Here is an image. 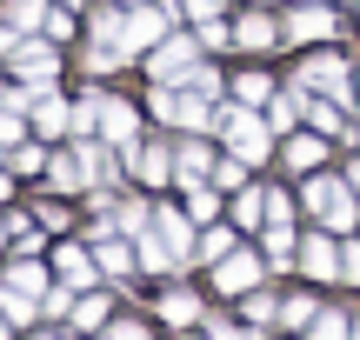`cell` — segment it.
<instances>
[{
  "label": "cell",
  "instance_id": "6da1fadb",
  "mask_svg": "<svg viewBox=\"0 0 360 340\" xmlns=\"http://www.w3.org/2000/svg\"><path fill=\"white\" fill-rule=\"evenodd\" d=\"M154 114L160 120H180V127H207V120H214V87L187 80L180 93H154Z\"/></svg>",
  "mask_w": 360,
  "mask_h": 340
},
{
  "label": "cell",
  "instance_id": "7a4b0ae2",
  "mask_svg": "<svg viewBox=\"0 0 360 340\" xmlns=\"http://www.w3.org/2000/svg\"><path fill=\"white\" fill-rule=\"evenodd\" d=\"M307 214H321L327 227H347L354 221V200H347V187H340V181H314L307 187Z\"/></svg>",
  "mask_w": 360,
  "mask_h": 340
},
{
  "label": "cell",
  "instance_id": "3957f363",
  "mask_svg": "<svg viewBox=\"0 0 360 340\" xmlns=\"http://www.w3.org/2000/svg\"><path fill=\"white\" fill-rule=\"evenodd\" d=\"M220 127H227V140H233V154H240V160H260V154H267V127H260L254 114H220Z\"/></svg>",
  "mask_w": 360,
  "mask_h": 340
},
{
  "label": "cell",
  "instance_id": "277c9868",
  "mask_svg": "<svg viewBox=\"0 0 360 340\" xmlns=\"http://www.w3.org/2000/svg\"><path fill=\"white\" fill-rule=\"evenodd\" d=\"M160 27H167V13H160V7H141L134 20H120V53L154 47V40H160Z\"/></svg>",
  "mask_w": 360,
  "mask_h": 340
},
{
  "label": "cell",
  "instance_id": "5b68a950",
  "mask_svg": "<svg viewBox=\"0 0 360 340\" xmlns=\"http://www.w3.org/2000/svg\"><path fill=\"white\" fill-rule=\"evenodd\" d=\"M300 267H307V280H334L340 274V247L327 234H314L307 247H300Z\"/></svg>",
  "mask_w": 360,
  "mask_h": 340
},
{
  "label": "cell",
  "instance_id": "8992f818",
  "mask_svg": "<svg viewBox=\"0 0 360 340\" xmlns=\"http://www.w3.org/2000/svg\"><path fill=\"white\" fill-rule=\"evenodd\" d=\"M287 40H334V13H327V7H307V0H300V13L287 20Z\"/></svg>",
  "mask_w": 360,
  "mask_h": 340
},
{
  "label": "cell",
  "instance_id": "52a82bcc",
  "mask_svg": "<svg viewBox=\"0 0 360 340\" xmlns=\"http://www.w3.org/2000/svg\"><path fill=\"white\" fill-rule=\"evenodd\" d=\"M193 74V40H167V47H154V80H180Z\"/></svg>",
  "mask_w": 360,
  "mask_h": 340
},
{
  "label": "cell",
  "instance_id": "ba28073f",
  "mask_svg": "<svg viewBox=\"0 0 360 340\" xmlns=\"http://www.w3.org/2000/svg\"><path fill=\"white\" fill-rule=\"evenodd\" d=\"M154 234L167 240V254L180 261V254H193V234H187V221H180L174 207H154Z\"/></svg>",
  "mask_w": 360,
  "mask_h": 340
},
{
  "label": "cell",
  "instance_id": "9c48e42d",
  "mask_svg": "<svg viewBox=\"0 0 360 340\" xmlns=\"http://www.w3.org/2000/svg\"><path fill=\"white\" fill-rule=\"evenodd\" d=\"M307 87H327L334 100H347V67L334 53H321V60H307Z\"/></svg>",
  "mask_w": 360,
  "mask_h": 340
},
{
  "label": "cell",
  "instance_id": "30bf717a",
  "mask_svg": "<svg viewBox=\"0 0 360 340\" xmlns=\"http://www.w3.org/2000/svg\"><path fill=\"white\" fill-rule=\"evenodd\" d=\"M13 67H20L27 80H53V67H60V53H53V47H34V40H27V47H13Z\"/></svg>",
  "mask_w": 360,
  "mask_h": 340
},
{
  "label": "cell",
  "instance_id": "8fae6325",
  "mask_svg": "<svg viewBox=\"0 0 360 340\" xmlns=\"http://www.w3.org/2000/svg\"><path fill=\"white\" fill-rule=\"evenodd\" d=\"M233 47H281V34H274L267 13H247V20L233 27Z\"/></svg>",
  "mask_w": 360,
  "mask_h": 340
},
{
  "label": "cell",
  "instance_id": "7c38bea8",
  "mask_svg": "<svg viewBox=\"0 0 360 340\" xmlns=\"http://www.w3.org/2000/svg\"><path fill=\"white\" fill-rule=\"evenodd\" d=\"M254 280H260V261H254V254H233V261H220V287H227V294L254 287Z\"/></svg>",
  "mask_w": 360,
  "mask_h": 340
},
{
  "label": "cell",
  "instance_id": "4fadbf2b",
  "mask_svg": "<svg viewBox=\"0 0 360 340\" xmlns=\"http://www.w3.org/2000/svg\"><path fill=\"white\" fill-rule=\"evenodd\" d=\"M34 314H40V301H34V294H20V287H7V294H0V320H13V327H27Z\"/></svg>",
  "mask_w": 360,
  "mask_h": 340
},
{
  "label": "cell",
  "instance_id": "5bb4252c",
  "mask_svg": "<svg viewBox=\"0 0 360 340\" xmlns=\"http://www.w3.org/2000/svg\"><path fill=\"white\" fill-rule=\"evenodd\" d=\"M94 274H101V267H94L80 247H60V280H67V287H87Z\"/></svg>",
  "mask_w": 360,
  "mask_h": 340
},
{
  "label": "cell",
  "instance_id": "9a60e30c",
  "mask_svg": "<svg viewBox=\"0 0 360 340\" xmlns=\"http://www.w3.org/2000/svg\"><path fill=\"white\" fill-rule=\"evenodd\" d=\"M34 127L40 133H60L67 127V100H60V93H40V100H34Z\"/></svg>",
  "mask_w": 360,
  "mask_h": 340
},
{
  "label": "cell",
  "instance_id": "2e32d148",
  "mask_svg": "<svg viewBox=\"0 0 360 340\" xmlns=\"http://www.w3.org/2000/svg\"><path fill=\"white\" fill-rule=\"evenodd\" d=\"M321 154H327V147H321V127H314V133H300V140L287 147V160H294L300 174H314V167H321Z\"/></svg>",
  "mask_w": 360,
  "mask_h": 340
},
{
  "label": "cell",
  "instance_id": "e0dca14e",
  "mask_svg": "<svg viewBox=\"0 0 360 340\" xmlns=\"http://www.w3.org/2000/svg\"><path fill=\"white\" fill-rule=\"evenodd\" d=\"M167 167H174V160L160 154V147H147V154H134V174H141L147 187H160V181H167Z\"/></svg>",
  "mask_w": 360,
  "mask_h": 340
},
{
  "label": "cell",
  "instance_id": "ac0fdd59",
  "mask_svg": "<svg viewBox=\"0 0 360 340\" xmlns=\"http://www.w3.org/2000/svg\"><path fill=\"white\" fill-rule=\"evenodd\" d=\"M233 93H240L247 107H267V100H274V87H267V74H240V80H233Z\"/></svg>",
  "mask_w": 360,
  "mask_h": 340
},
{
  "label": "cell",
  "instance_id": "d6986e66",
  "mask_svg": "<svg viewBox=\"0 0 360 340\" xmlns=\"http://www.w3.org/2000/svg\"><path fill=\"white\" fill-rule=\"evenodd\" d=\"M180 181H187V187L207 181V147H180Z\"/></svg>",
  "mask_w": 360,
  "mask_h": 340
},
{
  "label": "cell",
  "instance_id": "ffe728a7",
  "mask_svg": "<svg viewBox=\"0 0 360 340\" xmlns=\"http://www.w3.org/2000/svg\"><path fill=\"white\" fill-rule=\"evenodd\" d=\"M233 221H240V227H260V221H267V194H240V200H233Z\"/></svg>",
  "mask_w": 360,
  "mask_h": 340
},
{
  "label": "cell",
  "instance_id": "44dd1931",
  "mask_svg": "<svg viewBox=\"0 0 360 340\" xmlns=\"http://www.w3.org/2000/svg\"><path fill=\"white\" fill-rule=\"evenodd\" d=\"M193 307H200L193 294H167V301H160V320H174V327H187V320H193Z\"/></svg>",
  "mask_w": 360,
  "mask_h": 340
},
{
  "label": "cell",
  "instance_id": "7402d4cb",
  "mask_svg": "<svg viewBox=\"0 0 360 340\" xmlns=\"http://www.w3.org/2000/svg\"><path fill=\"white\" fill-rule=\"evenodd\" d=\"M187 214H193V221H214V214H220L214 187H193V194H187Z\"/></svg>",
  "mask_w": 360,
  "mask_h": 340
},
{
  "label": "cell",
  "instance_id": "603a6c76",
  "mask_svg": "<svg viewBox=\"0 0 360 340\" xmlns=\"http://www.w3.org/2000/svg\"><path fill=\"white\" fill-rule=\"evenodd\" d=\"M7 287H20V294H47V274H40V267H13Z\"/></svg>",
  "mask_w": 360,
  "mask_h": 340
},
{
  "label": "cell",
  "instance_id": "cb8c5ba5",
  "mask_svg": "<svg viewBox=\"0 0 360 340\" xmlns=\"http://www.w3.org/2000/svg\"><path fill=\"white\" fill-rule=\"evenodd\" d=\"M307 327H314V340H347V320L340 314H314Z\"/></svg>",
  "mask_w": 360,
  "mask_h": 340
},
{
  "label": "cell",
  "instance_id": "d4e9b609",
  "mask_svg": "<svg viewBox=\"0 0 360 340\" xmlns=\"http://www.w3.org/2000/svg\"><path fill=\"white\" fill-rule=\"evenodd\" d=\"M227 254V227H214L207 240H193V261H220Z\"/></svg>",
  "mask_w": 360,
  "mask_h": 340
},
{
  "label": "cell",
  "instance_id": "484cf974",
  "mask_svg": "<svg viewBox=\"0 0 360 340\" xmlns=\"http://www.w3.org/2000/svg\"><path fill=\"white\" fill-rule=\"evenodd\" d=\"M101 314H107V301H101V294H87V301H74V320H80V327H101Z\"/></svg>",
  "mask_w": 360,
  "mask_h": 340
},
{
  "label": "cell",
  "instance_id": "4316f807",
  "mask_svg": "<svg viewBox=\"0 0 360 340\" xmlns=\"http://www.w3.org/2000/svg\"><path fill=\"white\" fill-rule=\"evenodd\" d=\"M127 254H134V247H120V240H107V247H101V267H107V274H127Z\"/></svg>",
  "mask_w": 360,
  "mask_h": 340
},
{
  "label": "cell",
  "instance_id": "83f0119b",
  "mask_svg": "<svg viewBox=\"0 0 360 340\" xmlns=\"http://www.w3.org/2000/svg\"><path fill=\"white\" fill-rule=\"evenodd\" d=\"M0 140H7V147L20 140V107H7V100H0Z\"/></svg>",
  "mask_w": 360,
  "mask_h": 340
},
{
  "label": "cell",
  "instance_id": "f1b7e54d",
  "mask_svg": "<svg viewBox=\"0 0 360 340\" xmlns=\"http://www.w3.org/2000/svg\"><path fill=\"white\" fill-rule=\"evenodd\" d=\"M274 307H281V301H267V294H254V301H247V320H254V327H267V320H274Z\"/></svg>",
  "mask_w": 360,
  "mask_h": 340
},
{
  "label": "cell",
  "instance_id": "f546056e",
  "mask_svg": "<svg viewBox=\"0 0 360 340\" xmlns=\"http://www.w3.org/2000/svg\"><path fill=\"white\" fill-rule=\"evenodd\" d=\"M307 120H314V127H321V133H340V114H334V107H327V100H321V107H307Z\"/></svg>",
  "mask_w": 360,
  "mask_h": 340
},
{
  "label": "cell",
  "instance_id": "4dcf8cb0",
  "mask_svg": "<svg viewBox=\"0 0 360 340\" xmlns=\"http://www.w3.org/2000/svg\"><path fill=\"white\" fill-rule=\"evenodd\" d=\"M340 280H360V247H340Z\"/></svg>",
  "mask_w": 360,
  "mask_h": 340
},
{
  "label": "cell",
  "instance_id": "1f68e13d",
  "mask_svg": "<svg viewBox=\"0 0 360 340\" xmlns=\"http://www.w3.org/2000/svg\"><path fill=\"white\" fill-rule=\"evenodd\" d=\"M0 53H13V34H7V27H0Z\"/></svg>",
  "mask_w": 360,
  "mask_h": 340
},
{
  "label": "cell",
  "instance_id": "d6a6232c",
  "mask_svg": "<svg viewBox=\"0 0 360 340\" xmlns=\"http://www.w3.org/2000/svg\"><path fill=\"white\" fill-rule=\"evenodd\" d=\"M0 200H7V181H0Z\"/></svg>",
  "mask_w": 360,
  "mask_h": 340
},
{
  "label": "cell",
  "instance_id": "836d02e7",
  "mask_svg": "<svg viewBox=\"0 0 360 340\" xmlns=\"http://www.w3.org/2000/svg\"><path fill=\"white\" fill-rule=\"evenodd\" d=\"M0 340H7V327H0Z\"/></svg>",
  "mask_w": 360,
  "mask_h": 340
},
{
  "label": "cell",
  "instance_id": "e575fe53",
  "mask_svg": "<svg viewBox=\"0 0 360 340\" xmlns=\"http://www.w3.org/2000/svg\"><path fill=\"white\" fill-rule=\"evenodd\" d=\"M40 340H47V334H40Z\"/></svg>",
  "mask_w": 360,
  "mask_h": 340
},
{
  "label": "cell",
  "instance_id": "d590c367",
  "mask_svg": "<svg viewBox=\"0 0 360 340\" xmlns=\"http://www.w3.org/2000/svg\"><path fill=\"white\" fill-rule=\"evenodd\" d=\"M354 340H360V334H354Z\"/></svg>",
  "mask_w": 360,
  "mask_h": 340
}]
</instances>
